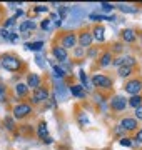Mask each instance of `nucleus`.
Returning <instances> with one entry per match:
<instances>
[{
	"mask_svg": "<svg viewBox=\"0 0 142 150\" xmlns=\"http://www.w3.org/2000/svg\"><path fill=\"white\" fill-rule=\"evenodd\" d=\"M2 67L5 70H10V72H15V70L20 69V60L13 57V55H4L2 57Z\"/></svg>",
	"mask_w": 142,
	"mask_h": 150,
	"instance_id": "nucleus-1",
	"label": "nucleus"
},
{
	"mask_svg": "<svg viewBox=\"0 0 142 150\" xmlns=\"http://www.w3.org/2000/svg\"><path fill=\"white\" fill-rule=\"evenodd\" d=\"M30 112H32V107H30V105H27V103H18V105H15V107H13V117H15V118L27 117Z\"/></svg>",
	"mask_w": 142,
	"mask_h": 150,
	"instance_id": "nucleus-2",
	"label": "nucleus"
},
{
	"mask_svg": "<svg viewBox=\"0 0 142 150\" xmlns=\"http://www.w3.org/2000/svg\"><path fill=\"white\" fill-rule=\"evenodd\" d=\"M92 83L95 87H102V88H109L112 85V80H110L109 77H105V75H94L92 77Z\"/></svg>",
	"mask_w": 142,
	"mask_h": 150,
	"instance_id": "nucleus-3",
	"label": "nucleus"
},
{
	"mask_svg": "<svg viewBox=\"0 0 142 150\" xmlns=\"http://www.w3.org/2000/svg\"><path fill=\"white\" fill-rule=\"evenodd\" d=\"M142 90V82L141 80H131L126 85V92L131 95H139V92Z\"/></svg>",
	"mask_w": 142,
	"mask_h": 150,
	"instance_id": "nucleus-4",
	"label": "nucleus"
},
{
	"mask_svg": "<svg viewBox=\"0 0 142 150\" xmlns=\"http://www.w3.org/2000/svg\"><path fill=\"white\" fill-rule=\"evenodd\" d=\"M49 98V92H47V88H44V87H38V88H35L33 90V102H45Z\"/></svg>",
	"mask_w": 142,
	"mask_h": 150,
	"instance_id": "nucleus-5",
	"label": "nucleus"
},
{
	"mask_svg": "<svg viewBox=\"0 0 142 150\" xmlns=\"http://www.w3.org/2000/svg\"><path fill=\"white\" fill-rule=\"evenodd\" d=\"M127 100L124 98V97H120V95H117V97H114L112 100H110V107L114 108V110H124V108L127 107Z\"/></svg>",
	"mask_w": 142,
	"mask_h": 150,
	"instance_id": "nucleus-6",
	"label": "nucleus"
},
{
	"mask_svg": "<svg viewBox=\"0 0 142 150\" xmlns=\"http://www.w3.org/2000/svg\"><path fill=\"white\" fill-rule=\"evenodd\" d=\"M77 43V37L74 35V33H67L65 37H64V40H62V47L65 48H74Z\"/></svg>",
	"mask_w": 142,
	"mask_h": 150,
	"instance_id": "nucleus-7",
	"label": "nucleus"
},
{
	"mask_svg": "<svg viewBox=\"0 0 142 150\" xmlns=\"http://www.w3.org/2000/svg\"><path fill=\"white\" fill-rule=\"evenodd\" d=\"M52 54H54V57L57 60H59L60 64L62 62H65L67 60V50L64 47H54V50H52Z\"/></svg>",
	"mask_w": 142,
	"mask_h": 150,
	"instance_id": "nucleus-8",
	"label": "nucleus"
},
{
	"mask_svg": "<svg viewBox=\"0 0 142 150\" xmlns=\"http://www.w3.org/2000/svg\"><path fill=\"white\" fill-rule=\"evenodd\" d=\"M27 87L28 88H38L40 87V77H38L37 74H30L28 75V79H27Z\"/></svg>",
	"mask_w": 142,
	"mask_h": 150,
	"instance_id": "nucleus-9",
	"label": "nucleus"
},
{
	"mask_svg": "<svg viewBox=\"0 0 142 150\" xmlns=\"http://www.w3.org/2000/svg\"><path fill=\"white\" fill-rule=\"evenodd\" d=\"M120 127L124 130H134L137 127V120L136 118H124V120L120 122Z\"/></svg>",
	"mask_w": 142,
	"mask_h": 150,
	"instance_id": "nucleus-10",
	"label": "nucleus"
},
{
	"mask_svg": "<svg viewBox=\"0 0 142 150\" xmlns=\"http://www.w3.org/2000/svg\"><path fill=\"white\" fill-rule=\"evenodd\" d=\"M92 40H94L92 33H87V32L80 33V37H79V42H80V45H82V47H90Z\"/></svg>",
	"mask_w": 142,
	"mask_h": 150,
	"instance_id": "nucleus-11",
	"label": "nucleus"
},
{
	"mask_svg": "<svg viewBox=\"0 0 142 150\" xmlns=\"http://www.w3.org/2000/svg\"><path fill=\"white\" fill-rule=\"evenodd\" d=\"M122 38H124L127 43H132L136 40V32H134L132 28H126V30L122 32Z\"/></svg>",
	"mask_w": 142,
	"mask_h": 150,
	"instance_id": "nucleus-12",
	"label": "nucleus"
},
{
	"mask_svg": "<svg viewBox=\"0 0 142 150\" xmlns=\"http://www.w3.org/2000/svg\"><path fill=\"white\" fill-rule=\"evenodd\" d=\"M27 90H28L27 83H17V87H15V93H17L18 97H25V95H27Z\"/></svg>",
	"mask_w": 142,
	"mask_h": 150,
	"instance_id": "nucleus-13",
	"label": "nucleus"
},
{
	"mask_svg": "<svg viewBox=\"0 0 142 150\" xmlns=\"http://www.w3.org/2000/svg\"><path fill=\"white\" fill-rule=\"evenodd\" d=\"M94 38H95V40H97V42H104V28L102 27H95L94 28V35H92Z\"/></svg>",
	"mask_w": 142,
	"mask_h": 150,
	"instance_id": "nucleus-14",
	"label": "nucleus"
},
{
	"mask_svg": "<svg viewBox=\"0 0 142 150\" xmlns=\"http://www.w3.org/2000/svg\"><path fill=\"white\" fill-rule=\"evenodd\" d=\"M69 90H70L72 95H75V97H84V95H85V93H84V87L82 85H72Z\"/></svg>",
	"mask_w": 142,
	"mask_h": 150,
	"instance_id": "nucleus-15",
	"label": "nucleus"
},
{
	"mask_svg": "<svg viewBox=\"0 0 142 150\" xmlns=\"http://www.w3.org/2000/svg\"><path fill=\"white\" fill-rule=\"evenodd\" d=\"M33 28H35V23H33L32 20H25L22 23V25H20V27H18V30H20V32H27V30H33Z\"/></svg>",
	"mask_w": 142,
	"mask_h": 150,
	"instance_id": "nucleus-16",
	"label": "nucleus"
},
{
	"mask_svg": "<svg viewBox=\"0 0 142 150\" xmlns=\"http://www.w3.org/2000/svg\"><path fill=\"white\" fill-rule=\"evenodd\" d=\"M129 105H132L134 108L141 107V105H142V97L141 95H132V98L129 100Z\"/></svg>",
	"mask_w": 142,
	"mask_h": 150,
	"instance_id": "nucleus-17",
	"label": "nucleus"
},
{
	"mask_svg": "<svg viewBox=\"0 0 142 150\" xmlns=\"http://www.w3.org/2000/svg\"><path fill=\"white\" fill-rule=\"evenodd\" d=\"M47 134H49L47 123H40V125H38V137H40V139H47Z\"/></svg>",
	"mask_w": 142,
	"mask_h": 150,
	"instance_id": "nucleus-18",
	"label": "nucleus"
},
{
	"mask_svg": "<svg viewBox=\"0 0 142 150\" xmlns=\"http://www.w3.org/2000/svg\"><path fill=\"white\" fill-rule=\"evenodd\" d=\"M42 47H44V42H42V40L33 42V43H27V48H28V50H33V52H38Z\"/></svg>",
	"mask_w": 142,
	"mask_h": 150,
	"instance_id": "nucleus-19",
	"label": "nucleus"
},
{
	"mask_svg": "<svg viewBox=\"0 0 142 150\" xmlns=\"http://www.w3.org/2000/svg\"><path fill=\"white\" fill-rule=\"evenodd\" d=\"M134 64H136V59H134V57H131V55L122 57V65H124V67H131L132 69V65Z\"/></svg>",
	"mask_w": 142,
	"mask_h": 150,
	"instance_id": "nucleus-20",
	"label": "nucleus"
},
{
	"mask_svg": "<svg viewBox=\"0 0 142 150\" xmlns=\"http://www.w3.org/2000/svg\"><path fill=\"white\" fill-rule=\"evenodd\" d=\"M110 60H112V55L107 52V54L102 55V59H100V65H102V67H107V65L110 64Z\"/></svg>",
	"mask_w": 142,
	"mask_h": 150,
	"instance_id": "nucleus-21",
	"label": "nucleus"
},
{
	"mask_svg": "<svg viewBox=\"0 0 142 150\" xmlns=\"http://www.w3.org/2000/svg\"><path fill=\"white\" fill-rule=\"evenodd\" d=\"M131 74H132L131 67H124V65H122V67L119 69V75H120V77H129Z\"/></svg>",
	"mask_w": 142,
	"mask_h": 150,
	"instance_id": "nucleus-22",
	"label": "nucleus"
},
{
	"mask_svg": "<svg viewBox=\"0 0 142 150\" xmlns=\"http://www.w3.org/2000/svg\"><path fill=\"white\" fill-rule=\"evenodd\" d=\"M54 72H55V77H59V79H62L65 75V70L62 69L60 65H54Z\"/></svg>",
	"mask_w": 142,
	"mask_h": 150,
	"instance_id": "nucleus-23",
	"label": "nucleus"
},
{
	"mask_svg": "<svg viewBox=\"0 0 142 150\" xmlns=\"http://www.w3.org/2000/svg\"><path fill=\"white\" fill-rule=\"evenodd\" d=\"M80 80H82V83H84L82 87L90 88V85H89V79H87V75H85V72H84V70H80Z\"/></svg>",
	"mask_w": 142,
	"mask_h": 150,
	"instance_id": "nucleus-24",
	"label": "nucleus"
},
{
	"mask_svg": "<svg viewBox=\"0 0 142 150\" xmlns=\"http://www.w3.org/2000/svg\"><path fill=\"white\" fill-rule=\"evenodd\" d=\"M120 145H122V147H131V145H132V142H131V139H127V137H124V139H120Z\"/></svg>",
	"mask_w": 142,
	"mask_h": 150,
	"instance_id": "nucleus-25",
	"label": "nucleus"
},
{
	"mask_svg": "<svg viewBox=\"0 0 142 150\" xmlns=\"http://www.w3.org/2000/svg\"><path fill=\"white\" fill-rule=\"evenodd\" d=\"M119 8L122 12H136V8H132L131 5H119Z\"/></svg>",
	"mask_w": 142,
	"mask_h": 150,
	"instance_id": "nucleus-26",
	"label": "nucleus"
},
{
	"mask_svg": "<svg viewBox=\"0 0 142 150\" xmlns=\"http://www.w3.org/2000/svg\"><path fill=\"white\" fill-rule=\"evenodd\" d=\"M40 27L44 28V30H49V28H50V20H49V18H47V20H44L42 23H40Z\"/></svg>",
	"mask_w": 142,
	"mask_h": 150,
	"instance_id": "nucleus-27",
	"label": "nucleus"
},
{
	"mask_svg": "<svg viewBox=\"0 0 142 150\" xmlns=\"http://www.w3.org/2000/svg\"><path fill=\"white\" fill-rule=\"evenodd\" d=\"M102 10H104V12L114 10V5H110V4H102Z\"/></svg>",
	"mask_w": 142,
	"mask_h": 150,
	"instance_id": "nucleus-28",
	"label": "nucleus"
},
{
	"mask_svg": "<svg viewBox=\"0 0 142 150\" xmlns=\"http://www.w3.org/2000/svg\"><path fill=\"white\" fill-rule=\"evenodd\" d=\"M4 123H7V129H9V130H13V122H12L10 118H5Z\"/></svg>",
	"mask_w": 142,
	"mask_h": 150,
	"instance_id": "nucleus-29",
	"label": "nucleus"
},
{
	"mask_svg": "<svg viewBox=\"0 0 142 150\" xmlns=\"http://www.w3.org/2000/svg\"><path fill=\"white\" fill-rule=\"evenodd\" d=\"M136 117L139 118V120H142V105L136 108Z\"/></svg>",
	"mask_w": 142,
	"mask_h": 150,
	"instance_id": "nucleus-30",
	"label": "nucleus"
},
{
	"mask_svg": "<svg viewBox=\"0 0 142 150\" xmlns=\"http://www.w3.org/2000/svg\"><path fill=\"white\" fill-rule=\"evenodd\" d=\"M35 12H38V13H42V12H47V7H44V5H38L37 8H35Z\"/></svg>",
	"mask_w": 142,
	"mask_h": 150,
	"instance_id": "nucleus-31",
	"label": "nucleus"
},
{
	"mask_svg": "<svg viewBox=\"0 0 142 150\" xmlns=\"http://www.w3.org/2000/svg\"><path fill=\"white\" fill-rule=\"evenodd\" d=\"M136 140H137V142H142V130H141V132H139V134H137Z\"/></svg>",
	"mask_w": 142,
	"mask_h": 150,
	"instance_id": "nucleus-32",
	"label": "nucleus"
},
{
	"mask_svg": "<svg viewBox=\"0 0 142 150\" xmlns=\"http://www.w3.org/2000/svg\"><path fill=\"white\" fill-rule=\"evenodd\" d=\"M82 54H84V50H82V48H77V50H75V55H79V57H80Z\"/></svg>",
	"mask_w": 142,
	"mask_h": 150,
	"instance_id": "nucleus-33",
	"label": "nucleus"
},
{
	"mask_svg": "<svg viewBox=\"0 0 142 150\" xmlns=\"http://www.w3.org/2000/svg\"><path fill=\"white\" fill-rule=\"evenodd\" d=\"M44 142H45V144H52V139H50V137H47V139H44Z\"/></svg>",
	"mask_w": 142,
	"mask_h": 150,
	"instance_id": "nucleus-34",
	"label": "nucleus"
}]
</instances>
